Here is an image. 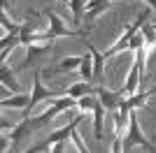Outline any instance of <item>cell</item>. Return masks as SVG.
<instances>
[{
  "label": "cell",
  "mask_w": 156,
  "mask_h": 153,
  "mask_svg": "<svg viewBox=\"0 0 156 153\" xmlns=\"http://www.w3.org/2000/svg\"><path fill=\"white\" fill-rule=\"evenodd\" d=\"M14 127H16L14 123H9L7 118H2V130H14Z\"/></svg>",
  "instance_id": "26"
},
{
  "label": "cell",
  "mask_w": 156,
  "mask_h": 153,
  "mask_svg": "<svg viewBox=\"0 0 156 153\" xmlns=\"http://www.w3.org/2000/svg\"><path fill=\"white\" fill-rule=\"evenodd\" d=\"M9 5H12V0H2V12H7V9H9Z\"/></svg>",
  "instance_id": "27"
},
{
  "label": "cell",
  "mask_w": 156,
  "mask_h": 153,
  "mask_svg": "<svg viewBox=\"0 0 156 153\" xmlns=\"http://www.w3.org/2000/svg\"><path fill=\"white\" fill-rule=\"evenodd\" d=\"M68 5L72 9V23L79 25L84 21V14H86V5H89V0H68Z\"/></svg>",
  "instance_id": "17"
},
{
  "label": "cell",
  "mask_w": 156,
  "mask_h": 153,
  "mask_svg": "<svg viewBox=\"0 0 156 153\" xmlns=\"http://www.w3.org/2000/svg\"><path fill=\"white\" fill-rule=\"evenodd\" d=\"M9 141H12V137H9L7 132H2V137H0V151H2V153L7 151V146H9Z\"/></svg>",
  "instance_id": "25"
},
{
  "label": "cell",
  "mask_w": 156,
  "mask_h": 153,
  "mask_svg": "<svg viewBox=\"0 0 156 153\" xmlns=\"http://www.w3.org/2000/svg\"><path fill=\"white\" fill-rule=\"evenodd\" d=\"M35 123H33V116H28V118H21L19 123H16V127H14L12 132H9V137H12V146L14 151L21 146V141H26L30 134H35Z\"/></svg>",
  "instance_id": "7"
},
{
  "label": "cell",
  "mask_w": 156,
  "mask_h": 153,
  "mask_svg": "<svg viewBox=\"0 0 156 153\" xmlns=\"http://www.w3.org/2000/svg\"><path fill=\"white\" fill-rule=\"evenodd\" d=\"M51 97H56V93L54 90H49L42 83V70H37L35 74H33V90H30V102H28V107L23 109V118H28V116L33 114V107L37 104V102H49Z\"/></svg>",
  "instance_id": "4"
},
{
  "label": "cell",
  "mask_w": 156,
  "mask_h": 153,
  "mask_svg": "<svg viewBox=\"0 0 156 153\" xmlns=\"http://www.w3.org/2000/svg\"><path fill=\"white\" fill-rule=\"evenodd\" d=\"M79 74H82L84 81H93V79H96V76H93V58H91V53L84 56V60L79 65Z\"/></svg>",
  "instance_id": "20"
},
{
  "label": "cell",
  "mask_w": 156,
  "mask_h": 153,
  "mask_svg": "<svg viewBox=\"0 0 156 153\" xmlns=\"http://www.w3.org/2000/svg\"><path fill=\"white\" fill-rule=\"evenodd\" d=\"M82 121H84V114L75 116V118H72V121L68 123V125L58 127V130H54L51 134H47L44 144H47V146H54L56 141H68V139H70V137H72V132H75V130H77V127H79V123H82Z\"/></svg>",
  "instance_id": "6"
},
{
  "label": "cell",
  "mask_w": 156,
  "mask_h": 153,
  "mask_svg": "<svg viewBox=\"0 0 156 153\" xmlns=\"http://www.w3.org/2000/svg\"><path fill=\"white\" fill-rule=\"evenodd\" d=\"M86 46H89V53H91V58H93V76L96 79H103V70H105V53H100V51L96 49L93 44H89L86 42Z\"/></svg>",
  "instance_id": "16"
},
{
  "label": "cell",
  "mask_w": 156,
  "mask_h": 153,
  "mask_svg": "<svg viewBox=\"0 0 156 153\" xmlns=\"http://www.w3.org/2000/svg\"><path fill=\"white\" fill-rule=\"evenodd\" d=\"M49 148H51V146H47L44 141H42V144H35V146L26 148V151H23V153H40V151H49Z\"/></svg>",
  "instance_id": "24"
},
{
  "label": "cell",
  "mask_w": 156,
  "mask_h": 153,
  "mask_svg": "<svg viewBox=\"0 0 156 153\" xmlns=\"http://www.w3.org/2000/svg\"><path fill=\"white\" fill-rule=\"evenodd\" d=\"M65 95L79 100V97H84V95H96V88L91 86V81H84V79H82V81H75L72 86H68Z\"/></svg>",
  "instance_id": "13"
},
{
  "label": "cell",
  "mask_w": 156,
  "mask_h": 153,
  "mask_svg": "<svg viewBox=\"0 0 156 153\" xmlns=\"http://www.w3.org/2000/svg\"><path fill=\"white\" fill-rule=\"evenodd\" d=\"M96 102H98V95H84V97L77 100V109L84 111V114H91L93 107H96Z\"/></svg>",
  "instance_id": "21"
},
{
  "label": "cell",
  "mask_w": 156,
  "mask_h": 153,
  "mask_svg": "<svg viewBox=\"0 0 156 153\" xmlns=\"http://www.w3.org/2000/svg\"><path fill=\"white\" fill-rule=\"evenodd\" d=\"M84 56H70V58H63L56 67H49L44 70L42 74H56V72H72V70H79V65H82Z\"/></svg>",
  "instance_id": "11"
},
{
  "label": "cell",
  "mask_w": 156,
  "mask_h": 153,
  "mask_svg": "<svg viewBox=\"0 0 156 153\" xmlns=\"http://www.w3.org/2000/svg\"><path fill=\"white\" fill-rule=\"evenodd\" d=\"M110 153H124V144H121V137H114L110 144Z\"/></svg>",
  "instance_id": "23"
},
{
  "label": "cell",
  "mask_w": 156,
  "mask_h": 153,
  "mask_svg": "<svg viewBox=\"0 0 156 153\" xmlns=\"http://www.w3.org/2000/svg\"><path fill=\"white\" fill-rule=\"evenodd\" d=\"M42 16L49 19V30L37 32L33 44H37V42H51V39H56V37H84V35H86V30H72V28H68L65 21L61 19L56 12H51V9L42 12Z\"/></svg>",
  "instance_id": "1"
},
{
  "label": "cell",
  "mask_w": 156,
  "mask_h": 153,
  "mask_svg": "<svg viewBox=\"0 0 156 153\" xmlns=\"http://www.w3.org/2000/svg\"><path fill=\"white\" fill-rule=\"evenodd\" d=\"M149 21V9H142V12H137V16H135V21L130 25H126L124 30H121V35H119L114 42H112V46L110 49H105L103 53L107 58H112V56H119V53H124V51H128V42H130V37L135 35V32H140L142 30V25Z\"/></svg>",
  "instance_id": "2"
},
{
  "label": "cell",
  "mask_w": 156,
  "mask_h": 153,
  "mask_svg": "<svg viewBox=\"0 0 156 153\" xmlns=\"http://www.w3.org/2000/svg\"><path fill=\"white\" fill-rule=\"evenodd\" d=\"M135 146L147 148L149 153H154V151H156V146H154V144H151V141L142 134L140 118H137V109H133V111H130V121H128V130H126V134H124V153L133 151Z\"/></svg>",
  "instance_id": "3"
},
{
  "label": "cell",
  "mask_w": 156,
  "mask_h": 153,
  "mask_svg": "<svg viewBox=\"0 0 156 153\" xmlns=\"http://www.w3.org/2000/svg\"><path fill=\"white\" fill-rule=\"evenodd\" d=\"M0 81L5 88H9L12 93H21V83L16 81V76H14V70L7 65V60L0 65Z\"/></svg>",
  "instance_id": "10"
},
{
  "label": "cell",
  "mask_w": 156,
  "mask_h": 153,
  "mask_svg": "<svg viewBox=\"0 0 156 153\" xmlns=\"http://www.w3.org/2000/svg\"><path fill=\"white\" fill-rule=\"evenodd\" d=\"M105 111H107V109L103 107V102L98 100L96 107H93V111H91V116H93V137H96L98 141L105 137V130H103V125H105Z\"/></svg>",
  "instance_id": "9"
},
{
  "label": "cell",
  "mask_w": 156,
  "mask_h": 153,
  "mask_svg": "<svg viewBox=\"0 0 156 153\" xmlns=\"http://www.w3.org/2000/svg\"><path fill=\"white\" fill-rule=\"evenodd\" d=\"M142 35H144V46L151 51L156 46V25L147 21V23L142 25Z\"/></svg>",
  "instance_id": "19"
},
{
  "label": "cell",
  "mask_w": 156,
  "mask_h": 153,
  "mask_svg": "<svg viewBox=\"0 0 156 153\" xmlns=\"http://www.w3.org/2000/svg\"><path fill=\"white\" fill-rule=\"evenodd\" d=\"M142 46H144V35H142V30H140V32H135V35L130 37L128 51H137V49H142Z\"/></svg>",
  "instance_id": "22"
},
{
  "label": "cell",
  "mask_w": 156,
  "mask_h": 153,
  "mask_svg": "<svg viewBox=\"0 0 156 153\" xmlns=\"http://www.w3.org/2000/svg\"><path fill=\"white\" fill-rule=\"evenodd\" d=\"M49 49H51V42H44V44H40V42H37V44L26 46V58H23V63L19 65V70H23V67H28V65H33L40 56H44Z\"/></svg>",
  "instance_id": "8"
},
{
  "label": "cell",
  "mask_w": 156,
  "mask_h": 153,
  "mask_svg": "<svg viewBox=\"0 0 156 153\" xmlns=\"http://www.w3.org/2000/svg\"><path fill=\"white\" fill-rule=\"evenodd\" d=\"M96 95H98V100L103 102V107L107 109V111H117V109H121V104L128 100L126 93H121V90H110V88H105V86H98Z\"/></svg>",
  "instance_id": "5"
},
{
  "label": "cell",
  "mask_w": 156,
  "mask_h": 153,
  "mask_svg": "<svg viewBox=\"0 0 156 153\" xmlns=\"http://www.w3.org/2000/svg\"><path fill=\"white\" fill-rule=\"evenodd\" d=\"M28 102H30V95L28 93H14V95L9 97H2L0 100V104H2V109H23L28 107Z\"/></svg>",
  "instance_id": "12"
},
{
  "label": "cell",
  "mask_w": 156,
  "mask_h": 153,
  "mask_svg": "<svg viewBox=\"0 0 156 153\" xmlns=\"http://www.w3.org/2000/svg\"><path fill=\"white\" fill-rule=\"evenodd\" d=\"M107 9H110V0H89L84 19L86 21H96L98 16H100L103 12H107Z\"/></svg>",
  "instance_id": "15"
},
{
  "label": "cell",
  "mask_w": 156,
  "mask_h": 153,
  "mask_svg": "<svg viewBox=\"0 0 156 153\" xmlns=\"http://www.w3.org/2000/svg\"><path fill=\"white\" fill-rule=\"evenodd\" d=\"M154 93H156V86H154V88H149V90H142V93H135V95H130V97H128L130 109H144V107H147V100H149Z\"/></svg>",
  "instance_id": "18"
},
{
  "label": "cell",
  "mask_w": 156,
  "mask_h": 153,
  "mask_svg": "<svg viewBox=\"0 0 156 153\" xmlns=\"http://www.w3.org/2000/svg\"><path fill=\"white\" fill-rule=\"evenodd\" d=\"M19 35H21V32H7L5 37L0 39V53H2V63H5L7 56H9V53H12V51L21 44V37H19Z\"/></svg>",
  "instance_id": "14"
},
{
  "label": "cell",
  "mask_w": 156,
  "mask_h": 153,
  "mask_svg": "<svg viewBox=\"0 0 156 153\" xmlns=\"http://www.w3.org/2000/svg\"><path fill=\"white\" fill-rule=\"evenodd\" d=\"M154 153H156V151H154Z\"/></svg>",
  "instance_id": "28"
}]
</instances>
